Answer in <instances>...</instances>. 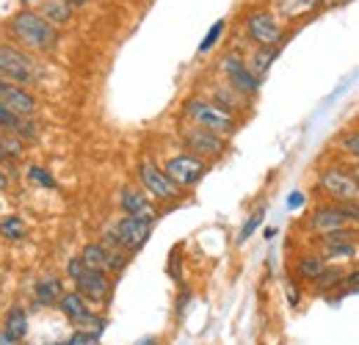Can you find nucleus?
<instances>
[{
    "label": "nucleus",
    "instance_id": "nucleus-30",
    "mask_svg": "<svg viewBox=\"0 0 359 345\" xmlns=\"http://www.w3.org/2000/svg\"><path fill=\"white\" fill-rule=\"evenodd\" d=\"M354 290H359V265L343 273V282L337 288V296H346V293H354Z\"/></svg>",
    "mask_w": 359,
    "mask_h": 345
},
{
    "label": "nucleus",
    "instance_id": "nucleus-40",
    "mask_svg": "<svg viewBox=\"0 0 359 345\" xmlns=\"http://www.w3.org/2000/svg\"><path fill=\"white\" fill-rule=\"evenodd\" d=\"M351 172H354V174H357V177H359V161H357V163H354V166H351Z\"/></svg>",
    "mask_w": 359,
    "mask_h": 345
},
{
    "label": "nucleus",
    "instance_id": "nucleus-38",
    "mask_svg": "<svg viewBox=\"0 0 359 345\" xmlns=\"http://www.w3.org/2000/svg\"><path fill=\"white\" fill-rule=\"evenodd\" d=\"M22 3H25V6H31V8H34V3H42V0H22Z\"/></svg>",
    "mask_w": 359,
    "mask_h": 345
},
{
    "label": "nucleus",
    "instance_id": "nucleus-26",
    "mask_svg": "<svg viewBox=\"0 0 359 345\" xmlns=\"http://www.w3.org/2000/svg\"><path fill=\"white\" fill-rule=\"evenodd\" d=\"M320 255L326 257V262H351L359 255V249L357 243H337V246L320 249Z\"/></svg>",
    "mask_w": 359,
    "mask_h": 345
},
{
    "label": "nucleus",
    "instance_id": "nucleus-39",
    "mask_svg": "<svg viewBox=\"0 0 359 345\" xmlns=\"http://www.w3.org/2000/svg\"><path fill=\"white\" fill-rule=\"evenodd\" d=\"M138 345H155V337H149V340H144V343H138Z\"/></svg>",
    "mask_w": 359,
    "mask_h": 345
},
{
    "label": "nucleus",
    "instance_id": "nucleus-24",
    "mask_svg": "<svg viewBox=\"0 0 359 345\" xmlns=\"http://www.w3.org/2000/svg\"><path fill=\"white\" fill-rule=\"evenodd\" d=\"M359 232L357 226H343V229H332L323 235H315V246L326 249V246H337V243H357Z\"/></svg>",
    "mask_w": 359,
    "mask_h": 345
},
{
    "label": "nucleus",
    "instance_id": "nucleus-34",
    "mask_svg": "<svg viewBox=\"0 0 359 345\" xmlns=\"http://www.w3.org/2000/svg\"><path fill=\"white\" fill-rule=\"evenodd\" d=\"M11 182H14V180H11V174L0 166V194H3V191H8V188H11Z\"/></svg>",
    "mask_w": 359,
    "mask_h": 345
},
{
    "label": "nucleus",
    "instance_id": "nucleus-6",
    "mask_svg": "<svg viewBox=\"0 0 359 345\" xmlns=\"http://www.w3.org/2000/svg\"><path fill=\"white\" fill-rule=\"evenodd\" d=\"M135 180H138V185L147 191V196L152 202H177L180 196L185 194L172 182V177L163 172V166L155 163L152 158H141L135 163Z\"/></svg>",
    "mask_w": 359,
    "mask_h": 345
},
{
    "label": "nucleus",
    "instance_id": "nucleus-22",
    "mask_svg": "<svg viewBox=\"0 0 359 345\" xmlns=\"http://www.w3.org/2000/svg\"><path fill=\"white\" fill-rule=\"evenodd\" d=\"M343 273H346V268H340V265L329 262V265H326V271H323V273L313 282V290L318 293V296L337 293V288H340V282H343Z\"/></svg>",
    "mask_w": 359,
    "mask_h": 345
},
{
    "label": "nucleus",
    "instance_id": "nucleus-27",
    "mask_svg": "<svg viewBox=\"0 0 359 345\" xmlns=\"http://www.w3.org/2000/svg\"><path fill=\"white\" fill-rule=\"evenodd\" d=\"M0 147H3V152H6V158L8 161H22L25 158V152H28V144L20 138V135H11V133H6L3 135V141H0Z\"/></svg>",
    "mask_w": 359,
    "mask_h": 345
},
{
    "label": "nucleus",
    "instance_id": "nucleus-18",
    "mask_svg": "<svg viewBox=\"0 0 359 345\" xmlns=\"http://www.w3.org/2000/svg\"><path fill=\"white\" fill-rule=\"evenodd\" d=\"M326 257L320 255V252H307V255H299L296 262H293V273H296V279L302 282V285H313L315 279L326 271Z\"/></svg>",
    "mask_w": 359,
    "mask_h": 345
},
{
    "label": "nucleus",
    "instance_id": "nucleus-16",
    "mask_svg": "<svg viewBox=\"0 0 359 345\" xmlns=\"http://www.w3.org/2000/svg\"><path fill=\"white\" fill-rule=\"evenodd\" d=\"M343 226H351L348 218L343 216V210L337 208V202H329V205H318L310 218H307V229L315 235H323V232H332V229H343Z\"/></svg>",
    "mask_w": 359,
    "mask_h": 345
},
{
    "label": "nucleus",
    "instance_id": "nucleus-14",
    "mask_svg": "<svg viewBox=\"0 0 359 345\" xmlns=\"http://www.w3.org/2000/svg\"><path fill=\"white\" fill-rule=\"evenodd\" d=\"M0 102L20 116H36V111H39V97L34 94V88L17 86L3 78H0Z\"/></svg>",
    "mask_w": 359,
    "mask_h": 345
},
{
    "label": "nucleus",
    "instance_id": "nucleus-3",
    "mask_svg": "<svg viewBox=\"0 0 359 345\" xmlns=\"http://www.w3.org/2000/svg\"><path fill=\"white\" fill-rule=\"evenodd\" d=\"M182 116L188 125L205 128L216 135H224V138H229L238 130V114H232L229 108L219 105L210 97H188L182 102Z\"/></svg>",
    "mask_w": 359,
    "mask_h": 345
},
{
    "label": "nucleus",
    "instance_id": "nucleus-23",
    "mask_svg": "<svg viewBox=\"0 0 359 345\" xmlns=\"http://www.w3.org/2000/svg\"><path fill=\"white\" fill-rule=\"evenodd\" d=\"M276 55H279V47H255V53L249 55V67H252V72H255L260 81L266 78V72L273 67Z\"/></svg>",
    "mask_w": 359,
    "mask_h": 345
},
{
    "label": "nucleus",
    "instance_id": "nucleus-21",
    "mask_svg": "<svg viewBox=\"0 0 359 345\" xmlns=\"http://www.w3.org/2000/svg\"><path fill=\"white\" fill-rule=\"evenodd\" d=\"M0 238L8 241V243H20L28 238V224L25 218L17 216V213H6L0 218Z\"/></svg>",
    "mask_w": 359,
    "mask_h": 345
},
{
    "label": "nucleus",
    "instance_id": "nucleus-13",
    "mask_svg": "<svg viewBox=\"0 0 359 345\" xmlns=\"http://www.w3.org/2000/svg\"><path fill=\"white\" fill-rule=\"evenodd\" d=\"M81 259L94 268V271H100V273H108V276H119L125 268H128V262H130V255H125V252H116V249H108L102 241H89L83 249H81Z\"/></svg>",
    "mask_w": 359,
    "mask_h": 345
},
{
    "label": "nucleus",
    "instance_id": "nucleus-20",
    "mask_svg": "<svg viewBox=\"0 0 359 345\" xmlns=\"http://www.w3.org/2000/svg\"><path fill=\"white\" fill-rule=\"evenodd\" d=\"M36 11L45 17L50 25H55V28L69 25V22H72V17H75V8H72L67 0H42Z\"/></svg>",
    "mask_w": 359,
    "mask_h": 345
},
{
    "label": "nucleus",
    "instance_id": "nucleus-2",
    "mask_svg": "<svg viewBox=\"0 0 359 345\" xmlns=\"http://www.w3.org/2000/svg\"><path fill=\"white\" fill-rule=\"evenodd\" d=\"M0 78L17 86L34 88L42 83L45 69L34 53H28L11 39H0Z\"/></svg>",
    "mask_w": 359,
    "mask_h": 345
},
{
    "label": "nucleus",
    "instance_id": "nucleus-19",
    "mask_svg": "<svg viewBox=\"0 0 359 345\" xmlns=\"http://www.w3.org/2000/svg\"><path fill=\"white\" fill-rule=\"evenodd\" d=\"M28 320H31V315H28V309L22 306V304H11L8 309H6V315H3V332L6 334H11L14 340H25V334H28Z\"/></svg>",
    "mask_w": 359,
    "mask_h": 345
},
{
    "label": "nucleus",
    "instance_id": "nucleus-4",
    "mask_svg": "<svg viewBox=\"0 0 359 345\" xmlns=\"http://www.w3.org/2000/svg\"><path fill=\"white\" fill-rule=\"evenodd\" d=\"M67 279L75 285V293H81L91 306H100V304H108L111 302V293H114V279L108 273H100L89 268L81 255L67 259Z\"/></svg>",
    "mask_w": 359,
    "mask_h": 345
},
{
    "label": "nucleus",
    "instance_id": "nucleus-33",
    "mask_svg": "<svg viewBox=\"0 0 359 345\" xmlns=\"http://www.w3.org/2000/svg\"><path fill=\"white\" fill-rule=\"evenodd\" d=\"M263 218H266V210H255V216L249 218V221H246V226L241 229V243H243V241H246V238L260 226V221H263Z\"/></svg>",
    "mask_w": 359,
    "mask_h": 345
},
{
    "label": "nucleus",
    "instance_id": "nucleus-17",
    "mask_svg": "<svg viewBox=\"0 0 359 345\" xmlns=\"http://www.w3.org/2000/svg\"><path fill=\"white\" fill-rule=\"evenodd\" d=\"M64 279L55 273H42L34 282V302L36 306H58V302L64 299Z\"/></svg>",
    "mask_w": 359,
    "mask_h": 345
},
{
    "label": "nucleus",
    "instance_id": "nucleus-25",
    "mask_svg": "<svg viewBox=\"0 0 359 345\" xmlns=\"http://www.w3.org/2000/svg\"><path fill=\"white\" fill-rule=\"evenodd\" d=\"M25 180H28L31 185L42 188V191H58V180L53 177V172H50V169L39 166V163H31V166H25Z\"/></svg>",
    "mask_w": 359,
    "mask_h": 345
},
{
    "label": "nucleus",
    "instance_id": "nucleus-11",
    "mask_svg": "<svg viewBox=\"0 0 359 345\" xmlns=\"http://www.w3.org/2000/svg\"><path fill=\"white\" fill-rule=\"evenodd\" d=\"M222 72H224V83L232 91H238L243 100H252L257 91H260V78L252 72V67H249V61L243 58V55H238V53H226L224 58H222Z\"/></svg>",
    "mask_w": 359,
    "mask_h": 345
},
{
    "label": "nucleus",
    "instance_id": "nucleus-12",
    "mask_svg": "<svg viewBox=\"0 0 359 345\" xmlns=\"http://www.w3.org/2000/svg\"><path fill=\"white\" fill-rule=\"evenodd\" d=\"M163 172L172 177V182L177 185L180 191H188V188L199 185L202 177L208 174V161H202V158H196V155L182 149V152L163 161Z\"/></svg>",
    "mask_w": 359,
    "mask_h": 345
},
{
    "label": "nucleus",
    "instance_id": "nucleus-29",
    "mask_svg": "<svg viewBox=\"0 0 359 345\" xmlns=\"http://www.w3.org/2000/svg\"><path fill=\"white\" fill-rule=\"evenodd\" d=\"M224 28H226V22H224V20H219V22H216V25L208 31V36H205V39H202V44H199V55H205V53H210V50H213V44L222 39Z\"/></svg>",
    "mask_w": 359,
    "mask_h": 345
},
{
    "label": "nucleus",
    "instance_id": "nucleus-31",
    "mask_svg": "<svg viewBox=\"0 0 359 345\" xmlns=\"http://www.w3.org/2000/svg\"><path fill=\"white\" fill-rule=\"evenodd\" d=\"M340 147H343V152H348L354 161H359V130H348V133H343Z\"/></svg>",
    "mask_w": 359,
    "mask_h": 345
},
{
    "label": "nucleus",
    "instance_id": "nucleus-37",
    "mask_svg": "<svg viewBox=\"0 0 359 345\" xmlns=\"http://www.w3.org/2000/svg\"><path fill=\"white\" fill-rule=\"evenodd\" d=\"M6 216V205H3V196H0V218Z\"/></svg>",
    "mask_w": 359,
    "mask_h": 345
},
{
    "label": "nucleus",
    "instance_id": "nucleus-9",
    "mask_svg": "<svg viewBox=\"0 0 359 345\" xmlns=\"http://www.w3.org/2000/svg\"><path fill=\"white\" fill-rule=\"evenodd\" d=\"M58 309H61V315L75 326V329H83V332H91V334H102L105 332V318L102 315H97L94 309H91V304L81 296V293H75V290H67L64 293V299L58 302Z\"/></svg>",
    "mask_w": 359,
    "mask_h": 345
},
{
    "label": "nucleus",
    "instance_id": "nucleus-35",
    "mask_svg": "<svg viewBox=\"0 0 359 345\" xmlns=\"http://www.w3.org/2000/svg\"><path fill=\"white\" fill-rule=\"evenodd\" d=\"M0 345H22V343H20V340H14L11 334H6V332L0 329Z\"/></svg>",
    "mask_w": 359,
    "mask_h": 345
},
{
    "label": "nucleus",
    "instance_id": "nucleus-36",
    "mask_svg": "<svg viewBox=\"0 0 359 345\" xmlns=\"http://www.w3.org/2000/svg\"><path fill=\"white\" fill-rule=\"evenodd\" d=\"M67 3H69V6H72V8H81V6H86V3H89V0H67Z\"/></svg>",
    "mask_w": 359,
    "mask_h": 345
},
{
    "label": "nucleus",
    "instance_id": "nucleus-41",
    "mask_svg": "<svg viewBox=\"0 0 359 345\" xmlns=\"http://www.w3.org/2000/svg\"><path fill=\"white\" fill-rule=\"evenodd\" d=\"M3 135H6V130H3V128H0V141H3Z\"/></svg>",
    "mask_w": 359,
    "mask_h": 345
},
{
    "label": "nucleus",
    "instance_id": "nucleus-32",
    "mask_svg": "<svg viewBox=\"0 0 359 345\" xmlns=\"http://www.w3.org/2000/svg\"><path fill=\"white\" fill-rule=\"evenodd\" d=\"M67 345H100V337L91 332H83V329H75V334L67 340Z\"/></svg>",
    "mask_w": 359,
    "mask_h": 345
},
{
    "label": "nucleus",
    "instance_id": "nucleus-10",
    "mask_svg": "<svg viewBox=\"0 0 359 345\" xmlns=\"http://www.w3.org/2000/svg\"><path fill=\"white\" fill-rule=\"evenodd\" d=\"M180 138H182L185 152H191V155H196V158H202L208 163L222 158L229 149V141H226L224 135H216V133L196 128V125H185V128L180 130Z\"/></svg>",
    "mask_w": 359,
    "mask_h": 345
},
{
    "label": "nucleus",
    "instance_id": "nucleus-28",
    "mask_svg": "<svg viewBox=\"0 0 359 345\" xmlns=\"http://www.w3.org/2000/svg\"><path fill=\"white\" fill-rule=\"evenodd\" d=\"M282 17H302L304 11H313L315 6H320L318 0H276Z\"/></svg>",
    "mask_w": 359,
    "mask_h": 345
},
{
    "label": "nucleus",
    "instance_id": "nucleus-7",
    "mask_svg": "<svg viewBox=\"0 0 359 345\" xmlns=\"http://www.w3.org/2000/svg\"><path fill=\"white\" fill-rule=\"evenodd\" d=\"M318 188L332 202H359V177L346 166H326L318 172Z\"/></svg>",
    "mask_w": 359,
    "mask_h": 345
},
{
    "label": "nucleus",
    "instance_id": "nucleus-5",
    "mask_svg": "<svg viewBox=\"0 0 359 345\" xmlns=\"http://www.w3.org/2000/svg\"><path fill=\"white\" fill-rule=\"evenodd\" d=\"M155 218H135V216H122L116 218L105 232H102V243L108 249L125 252V255H135L152 235Z\"/></svg>",
    "mask_w": 359,
    "mask_h": 345
},
{
    "label": "nucleus",
    "instance_id": "nucleus-8",
    "mask_svg": "<svg viewBox=\"0 0 359 345\" xmlns=\"http://www.w3.org/2000/svg\"><path fill=\"white\" fill-rule=\"evenodd\" d=\"M243 34L255 47H279L285 42V28L266 8H252L243 20Z\"/></svg>",
    "mask_w": 359,
    "mask_h": 345
},
{
    "label": "nucleus",
    "instance_id": "nucleus-15",
    "mask_svg": "<svg viewBox=\"0 0 359 345\" xmlns=\"http://www.w3.org/2000/svg\"><path fill=\"white\" fill-rule=\"evenodd\" d=\"M119 210L125 216L135 218H158L155 202L147 196V191L141 185H122L119 188Z\"/></svg>",
    "mask_w": 359,
    "mask_h": 345
},
{
    "label": "nucleus",
    "instance_id": "nucleus-1",
    "mask_svg": "<svg viewBox=\"0 0 359 345\" xmlns=\"http://www.w3.org/2000/svg\"><path fill=\"white\" fill-rule=\"evenodd\" d=\"M6 34H8L11 42L25 47V50L34 53V55H47V53H53V50L58 47V39H61L58 28L50 25L36 8H28V6L20 8V11H14V14L8 17Z\"/></svg>",
    "mask_w": 359,
    "mask_h": 345
}]
</instances>
